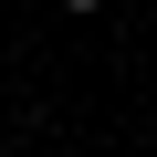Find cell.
I'll list each match as a JSON object with an SVG mask.
<instances>
[{
	"mask_svg": "<svg viewBox=\"0 0 157 157\" xmlns=\"http://www.w3.org/2000/svg\"><path fill=\"white\" fill-rule=\"evenodd\" d=\"M63 11H105V0H63Z\"/></svg>",
	"mask_w": 157,
	"mask_h": 157,
	"instance_id": "cell-1",
	"label": "cell"
}]
</instances>
